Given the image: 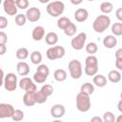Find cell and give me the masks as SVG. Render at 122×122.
Masks as SVG:
<instances>
[{
	"label": "cell",
	"mask_w": 122,
	"mask_h": 122,
	"mask_svg": "<svg viewBox=\"0 0 122 122\" xmlns=\"http://www.w3.org/2000/svg\"><path fill=\"white\" fill-rule=\"evenodd\" d=\"M110 25H111V18L106 14H101L94 19L92 23V29L95 32L102 33L110 27Z\"/></svg>",
	"instance_id": "cell-1"
},
{
	"label": "cell",
	"mask_w": 122,
	"mask_h": 122,
	"mask_svg": "<svg viewBox=\"0 0 122 122\" xmlns=\"http://www.w3.org/2000/svg\"><path fill=\"white\" fill-rule=\"evenodd\" d=\"M84 71L89 76H94L98 71V59L94 55H89L85 59Z\"/></svg>",
	"instance_id": "cell-2"
},
{
	"label": "cell",
	"mask_w": 122,
	"mask_h": 122,
	"mask_svg": "<svg viewBox=\"0 0 122 122\" xmlns=\"http://www.w3.org/2000/svg\"><path fill=\"white\" fill-rule=\"evenodd\" d=\"M76 108L79 112H86L91 109V98L89 94L79 92L76 95Z\"/></svg>",
	"instance_id": "cell-3"
},
{
	"label": "cell",
	"mask_w": 122,
	"mask_h": 122,
	"mask_svg": "<svg viewBox=\"0 0 122 122\" xmlns=\"http://www.w3.org/2000/svg\"><path fill=\"white\" fill-rule=\"evenodd\" d=\"M47 12L51 16V17H58L62 15V13L65 10V5L62 1H53L50 2L47 5Z\"/></svg>",
	"instance_id": "cell-4"
},
{
	"label": "cell",
	"mask_w": 122,
	"mask_h": 122,
	"mask_svg": "<svg viewBox=\"0 0 122 122\" xmlns=\"http://www.w3.org/2000/svg\"><path fill=\"white\" fill-rule=\"evenodd\" d=\"M70 75L72 79H79L82 76L83 73V69H82V64L78 59H72L69 62L68 65Z\"/></svg>",
	"instance_id": "cell-5"
},
{
	"label": "cell",
	"mask_w": 122,
	"mask_h": 122,
	"mask_svg": "<svg viewBox=\"0 0 122 122\" xmlns=\"http://www.w3.org/2000/svg\"><path fill=\"white\" fill-rule=\"evenodd\" d=\"M65 48L62 46H53L47 50L46 55L50 60H56L64 57L65 55Z\"/></svg>",
	"instance_id": "cell-6"
},
{
	"label": "cell",
	"mask_w": 122,
	"mask_h": 122,
	"mask_svg": "<svg viewBox=\"0 0 122 122\" xmlns=\"http://www.w3.org/2000/svg\"><path fill=\"white\" fill-rule=\"evenodd\" d=\"M4 88L6 91L8 92H13L16 90L17 87V76L12 73V72H9L6 74L5 76V80H4Z\"/></svg>",
	"instance_id": "cell-7"
},
{
	"label": "cell",
	"mask_w": 122,
	"mask_h": 122,
	"mask_svg": "<svg viewBox=\"0 0 122 122\" xmlns=\"http://www.w3.org/2000/svg\"><path fill=\"white\" fill-rule=\"evenodd\" d=\"M87 40V34L85 32H80L76 36H74L71 41V46L75 51H80L84 48Z\"/></svg>",
	"instance_id": "cell-8"
},
{
	"label": "cell",
	"mask_w": 122,
	"mask_h": 122,
	"mask_svg": "<svg viewBox=\"0 0 122 122\" xmlns=\"http://www.w3.org/2000/svg\"><path fill=\"white\" fill-rule=\"evenodd\" d=\"M18 85H19L20 89L25 91V92H35L37 91L36 85L29 77H23L22 79H20Z\"/></svg>",
	"instance_id": "cell-9"
},
{
	"label": "cell",
	"mask_w": 122,
	"mask_h": 122,
	"mask_svg": "<svg viewBox=\"0 0 122 122\" xmlns=\"http://www.w3.org/2000/svg\"><path fill=\"white\" fill-rule=\"evenodd\" d=\"M15 109L12 105L8 103H1L0 104V118H9L12 116Z\"/></svg>",
	"instance_id": "cell-10"
},
{
	"label": "cell",
	"mask_w": 122,
	"mask_h": 122,
	"mask_svg": "<svg viewBox=\"0 0 122 122\" xmlns=\"http://www.w3.org/2000/svg\"><path fill=\"white\" fill-rule=\"evenodd\" d=\"M3 8L4 11L8 15H15L17 13V6L15 3V0H5L3 2Z\"/></svg>",
	"instance_id": "cell-11"
},
{
	"label": "cell",
	"mask_w": 122,
	"mask_h": 122,
	"mask_svg": "<svg viewBox=\"0 0 122 122\" xmlns=\"http://www.w3.org/2000/svg\"><path fill=\"white\" fill-rule=\"evenodd\" d=\"M26 17L30 22H37L41 17V11L36 7H31L27 10Z\"/></svg>",
	"instance_id": "cell-12"
},
{
	"label": "cell",
	"mask_w": 122,
	"mask_h": 122,
	"mask_svg": "<svg viewBox=\"0 0 122 122\" xmlns=\"http://www.w3.org/2000/svg\"><path fill=\"white\" fill-rule=\"evenodd\" d=\"M51 115L56 119L61 118L62 116H64L65 112H66V109L62 104H54L51 108Z\"/></svg>",
	"instance_id": "cell-13"
},
{
	"label": "cell",
	"mask_w": 122,
	"mask_h": 122,
	"mask_svg": "<svg viewBox=\"0 0 122 122\" xmlns=\"http://www.w3.org/2000/svg\"><path fill=\"white\" fill-rule=\"evenodd\" d=\"M89 17V11L84 8H79L74 11V19L77 22H85Z\"/></svg>",
	"instance_id": "cell-14"
},
{
	"label": "cell",
	"mask_w": 122,
	"mask_h": 122,
	"mask_svg": "<svg viewBox=\"0 0 122 122\" xmlns=\"http://www.w3.org/2000/svg\"><path fill=\"white\" fill-rule=\"evenodd\" d=\"M31 37L34 41H41L45 38V29L42 26H36L31 32Z\"/></svg>",
	"instance_id": "cell-15"
},
{
	"label": "cell",
	"mask_w": 122,
	"mask_h": 122,
	"mask_svg": "<svg viewBox=\"0 0 122 122\" xmlns=\"http://www.w3.org/2000/svg\"><path fill=\"white\" fill-rule=\"evenodd\" d=\"M16 71L19 75L26 76L30 73V66L28 65V63H26L24 61H20L16 65Z\"/></svg>",
	"instance_id": "cell-16"
},
{
	"label": "cell",
	"mask_w": 122,
	"mask_h": 122,
	"mask_svg": "<svg viewBox=\"0 0 122 122\" xmlns=\"http://www.w3.org/2000/svg\"><path fill=\"white\" fill-rule=\"evenodd\" d=\"M116 44H117V39L112 34L107 35L103 39V45L107 49H112V48H114L116 46Z\"/></svg>",
	"instance_id": "cell-17"
},
{
	"label": "cell",
	"mask_w": 122,
	"mask_h": 122,
	"mask_svg": "<svg viewBox=\"0 0 122 122\" xmlns=\"http://www.w3.org/2000/svg\"><path fill=\"white\" fill-rule=\"evenodd\" d=\"M45 41L48 45L50 46H54L55 44H57L58 42V35L56 32H53V31H51V32H48L45 36Z\"/></svg>",
	"instance_id": "cell-18"
},
{
	"label": "cell",
	"mask_w": 122,
	"mask_h": 122,
	"mask_svg": "<svg viewBox=\"0 0 122 122\" xmlns=\"http://www.w3.org/2000/svg\"><path fill=\"white\" fill-rule=\"evenodd\" d=\"M121 77H122V76H121V73H120V71H117V70L110 71L109 73H108V79H109V81L112 82V83H114V84L120 82Z\"/></svg>",
	"instance_id": "cell-19"
},
{
	"label": "cell",
	"mask_w": 122,
	"mask_h": 122,
	"mask_svg": "<svg viewBox=\"0 0 122 122\" xmlns=\"http://www.w3.org/2000/svg\"><path fill=\"white\" fill-rule=\"evenodd\" d=\"M92 82L98 88H103L107 85V78L103 74H96V75L93 76Z\"/></svg>",
	"instance_id": "cell-20"
},
{
	"label": "cell",
	"mask_w": 122,
	"mask_h": 122,
	"mask_svg": "<svg viewBox=\"0 0 122 122\" xmlns=\"http://www.w3.org/2000/svg\"><path fill=\"white\" fill-rule=\"evenodd\" d=\"M67 77H68V74H67V71L65 70L57 69L53 72V78L57 82H63V81H65L67 79Z\"/></svg>",
	"instance_id": "cell-21"
},
{
	"label": "cell",
	"mask_w": 122,
	"mask_h": 122,
	"mask_svg": "<svg viewBox=\"0 0 122 122\" xmlns=\"http://www.w3.org/2000/svg\"><path fill=\"white\" fill-rule=\"evenodd\" d=\"M34 92H25V94L23 95V102L26 106L28 107H31L33 105L36 104L35 100H34Z\"/></svg>",
	"instance_id": "cell-22"
},
{
	"label": "cell",
	"mask_w": 122,
	"mask_h": 122,
	"mask_svg": "<svg viewBox=\"0 0 122 122\" xmlns=\"http://www.w3.org/2000/svg\"><path fill=\"white\" fill-rule=\"evenodd\" d=\"M71 23H72V22H71L68 17H66V16H61V17L57 20V27H58V29L65 30Z\"/></svg>",
	"instance_id": "cell-23"
},
{
	"label": "cell",
	"mask_w": 122,
	"mask_h": 122,
	"mask_svg": "<svg viewBox=\"0 0 122 122\" xmlns=\"http://www.w3.org/2000/svg\"><path fill=\"white\" fill-rule=\"evenodd\" d=\"M80 92H84L86 94L91 95L94 92V86L91 82H86V83L82 84V86L80 87Z\"/></svg>",
	"instance_id": "cell-24"
},
{
	"label": "cell",
	"mask_w": 122,
	"mask_h": 122,
	"mask_svg": "<svg viewBox=\"0 0 122 122\" xmlns=\"http://www.w3.org/2000/svg\"><path fill=\"white\" fill-rule=\"evenodd\" d=\"M42 53L39 51H33L30 53V61L34 65H40L42 62Z\"/></svg>",
	"instance_id": "cell-25"
},
{
	"label": "cell",
	"mask_w": 122,
	"mask_h": 122,
	"mask_svg": "<svg viewBox=\"0 0 122 122\" xmlns=\"http://www.w3.org/2000/svg\"><path fill=\"white\" fill-rule=\"evenodd\" d=\"M113 10V5L112 3L111 2H108V1H105V2H102L101 5H100V10L104 13V14H108V13H111Z\"/></svg>",
	"instance_id": "cell-26"
},
{
	"label": "cell",
	"mask_w": 122,
	"mask_h": 122,
	"mask_svg": "<svg viewBox=\"0 0 122 122\" xmlns=\"http://www.w3.org/2000/svg\"><path fill=\"white\" fill-rule=\"evenodd\" d=\"M33 95H34V100H35L36 104H43V103H45V102L47 101V99H48V96H46L40 90H39V91H36V92L33 93Z\"/></svg>",
	"instance_id": "cell-27"
},
{
	"label": "cell",
	"mask_w": 122,
	"mask_h": 122,
	"mask_svg": "<svg viewBox=\"0 0 122 122\" xmlns=\"http://www.w3.org/2000/svg\"><path fill=\"white\" fill-rule=\"evenodd\" d=\"M16 58L19 60H25L29 57V51L27 48H20L15 52Z\"/></svg>",
	"instance_id": "cell-28"
},
{
	"label": "cell",
	"mask_w": 122,
	"mask_h": 122,
	"mask_svg": "<svg viewBox=\"0 0 122 122\" xmlns=\"http://www.w3.org/2000/svg\"><path fill=\"white\" fill-rule=\"evenodd\" d=\"M112 32L114 36H120L122 35V23L115 22L112 25Z\"/></svg>",
	"instance_id": "cell-29"
},
{
	"label": "cell",
	"mask_w": 122,
	"mask_h": 122,
	"mask_svg": "<svg viewBox=\"0 0 122 122\" xmlns=\"http://www.w3.org/2000/svg\"><path fill=\"white\" fill-rule=\"evenodd\" d=\"M86 51L90 54V55H94V53L97 52L98 51V46L96 45V43L94 42H90L86 45Z\"/></svg>",
	"instance_id": "cell-30"
},
{
	"label": "cell",
	"mask_w": 122,
	"mask_h": 122,
	"mask_svg": "<svg viewBox=\"0 0 122 122\" xmlns=\"http://www.w3.org/2000/svg\"><path fill=\"white\" fill-rule=\"evenodd\" d=\"M11 119L14 122H20V121H22L24 119V112L22 110H19V109L15 110L14 112H13V114H12V116H11Z\"/></svg>",
	"instance_id": "cell-31"
},
{
	"label": "cell",
	"mask_w": 122,
	"mask_h": 122,
	"mask_svg": "<svg viewBox=\"0 0 122 122\" xmlns=\"http://www.w3.org/2000/svg\"><path fill=\"white\" fill-rule=\"evenodd\" d=\"M40 91L46 95V96H51L53 93V87L51 84H44L42 86V88L40 89Z\"/></svg>",
	"instance_id": "cell-32"
},
{
	"label": "cell",
	"mask_w": 122,
	"mask_h": 122,
	"mask_svg": "<svg viewBox=\"0 0 122 122\" xmlns=\"http://www.w3.org/2000/svg\"><path fill=\"white\" fill-rule=\"evenodd\" d=\"M27 17H26V14H23V13H19L15 16V24L19 27H22L26 24L27 22Z\"/></svg>",
	"instance_id": "cell-33"
},
{
	"label": "cell",
	"mask_w": 122,
	"mask_h": 122,
	"mask_svg": "<svg viewBox=\"0 0 122 122\" xmlns=\"http://www.w3.org/2000/svg\"><path fill=\"white\" fill-rule=\"evenodd\" d=\"M76 30H77V27L74 23H71L65 30H64V33L67 35V36H73L75 33H76Z\"/></svg>",
	"instance_id": "cell-34"
},
{
	"label": "cell",
	"mask_w": 122,
	"mask_h": 122,
	"mask_svg": "<svg viewBox=\"0 0 122 122\" xmlns=\"http://www.w3.org/2000/svg\"><path fill=\"white\" fill-rule=\"evenodd\" d=\"M47 78H48V76H46V75H44V74H42V73H40L38 71H36L33 74V81L35 83H38V84L44 83L47 80Z\"/></svg>",
	"instance_id": "cell-35"
},
{
	"label": "cell",
	"mask_w": 122,
	"mask_h": 122,
	"mask_svg": "<svg viewBox=\"0 0 122 122\" xmlns=\"http://www.w3.org/2000/svg\"><path fill=\"white\" fill-rule=\"evenodd\" d=\"M102 119L104 122H115L116 117L112 112H104Z\"/></svg>",
	"instance_id": "cell-36"
},
{
	"label": "cell",
	"mask_w": 122,
	"mask_h": 122,
	"mask_svg": "<svg viewBox=\"0 0 122 122\" xmlns=\"http://www.w3.org/2000/svg\"><path fill=\"white\" fill-rule=\"evenodd\" d=\"M36 71H38V72H40V73H42V74H44V75H46V76H49V74H50V69H49V67H48L47 65H45V64H40V65H38V67H37V69H36Z\"/></svg>",
	"instance_id": "cell-37"
},
{
	"label": "cell",
	"mask_w": 122,
	"mask_h": 122,
	"mask_svg": "<svg viewBox=\"0 0 122 122\" xmlns=\"http://www.w3.org/2000/svg\"><path fill=\"white\" fill-rule=\"evenodd\" d=\"M16 3V6L18 9H21V10H25L29 7V1L28 0H16L15 1Z\"/></svg>",
	"instance_id": "cell-38"
},
{
	"label": "cell",
	"mask_w": 122,
	"mask_h": 122,
	"mask_svg": "<svg viewBox=\"0 0 122 122\" xmlns=\"http://www.w3.org/2000/svg\"><path fill=\"white\" fill-rule=\"evenodd\" d=\"M8 26V19L5 16H0V29L4 30Z\"/></svg>",
	"instance_id": "cell-39"
},
{
	"label": "cell",
	"mask_w": 122,
	"mask_h": 122,
	"mask_svg": "<svg viewBox=\"0 0 122 122\" xmlns=\"http://www.w3.org/2000/svg\"><path fill=\"white\" fill-rule=\"evenodd\" d=\"M8 42V35L4 31H0V44H5Z\"/></svg>",
	"instance_id": "cell-40"
},
{
	"label": "cell",
	"mask_w": 122,
	"mask_h": 122,
	"mask_svg": "<svg viewBox=\"0 0 122 122\" xmlns=\"http://www.w3.org/2000/svg\"><path fill=\"white\" fill-rule=\"evenodd\" d=\"M115 16L119 21L122 22V8H118L115 10Z\"/></svg>",
	"instance_id": "cell-41"
},
{
	"label": "cell",
	"mask_w": 122,
	"mask_h": 122,
	"mask_svg": "<svg viewBox=\"0 0 122 122\" xmlns=\"http://www.w3.org/2000/svg\"><path fill=\"white\" fill-rule=\"evenodd\" d=\"M115 67L119 71H122V59H115Z\"/></svg>",
	"instance_id": "cell-42"
},
{
	"label": "cell",
	"mask_w": 122,
	"mask_h": 122,
	"mask_svg": "<svg viewBox=\"0 0 122 122\" xmlns=\"http://www.w3.org/2000/svg\"><path fill=\"white\" fill-rule=\"evenodd\" d=\"M115 59H122V48L115 51Z\"/></svg>",
	"instance_id": "cell-43"
},
{
	"label": "cell",
	"mask_w": 122,
	"mask_h": 122,
	"mask_svg": "<svg viewBox=\"0 0 122 122\" xmlns=\"http://www.w3.org/2000/svg\"><path fill=\"white\" fill-rule=\"evenodd\" d=\"M7 47L5 44H0V55H4L6 53Z\"/></svg>",
	"instance_id": "cell-44"
},
{
	"label": "cell",
	"mask_w": 122,
	"mask_h": 122,
	"mask_svg": "<svg viewBox=\"0 0 122 122\" xmlns=\"http://www.w3.org/2000/svg\"><path fill=\"white\" fill-rule=\"evenodd\" d=\"M90 122H104V121L100 116H93V117L91 118Z\"/></svg>",
	"instance_id": "cell-45"
},
{
	"label": "cell",
	"mask_w": 122,
	"mask_h": 122,
	"mask_svg": "<svg viewBox=\"0 0 122 122\" xmlns=\"http://www.w3.org/2000/svg\"><path fill=\"white\" fill-rule=\"evenodd\" d=\"M117 109H118V111L120 112H122V99H120L118 101V103H117Z\"/></svg>",
	"instance_id": "cell-46"
},
{
	"label": "cell",
	"mask_w": 122,
	"mask_h": 122,
	"mask_svg": "<svg viewBox=\"0 0 122 122\" xmlns=\"http://www.w3.org/2000/svg\"><path fill=\"white\" fill-rule=\"evenodd\" d=\"M5 74H4V71L1 70V84L0 85H4V80H5Z\"/></svg>",
	"instance_id": "cell-47"
},
{
	"label": "cell",
	"mask_w": 122,
	"mask_h": 122,
	"mask_svg": "<svg viewBox=\"0 0 122 122\" xmlns=\"http://www.w3.org/2000/svg\"><path fill=\"white\" fill-rule=\"evenodd\" d=\"M71 3L73 5H79L82 3V0H78V1H74V0H71Z\"/></svg>",
	"instance_id": "cell-48"
},
{
	"label": "cell",
	"mask_w": 122,
	"mask_h": 122,
	"mask_svg": "<svg viewBox=\"0 0 122 122\" xmlns=\"http://www.w3.org/2000/svg\"><path fill=\"white\" fill-rule=\"evenodd\" d=\"M115 122H122V114H120V115H118V116L116 117Z\"/></svg>",
	"instance_id": "cell-49"
},
{
	"label": "cell",
	"mask_w": 122,
	"mask_h": 122,
	"mask_svg": "<svg viewBox=\"0 0 122 122\" xmlns=\"http://www.w3.org/2000/svg\"><path fill=\"white\" fill-rule=\"evenodd\" d=\"M53 122H63V121L60 119H55V120H53Z\"/></svg>",
	"instance_id": "cell-50"
},
{
	"label": "cell",
	"mask_w": 122,
	"mask_h": 122,
	"mask_svg": "<svg viewBox=\"0 0 122 122\" xmlns=\"http://www.w3.org/2000/svg\"><path fill=\"white\" fill-rule=\"evenodd\" d=\"M120 99H122V92H120Z\"/></svg>",
	"instance_id": "cell-51"
}]
</instances>
